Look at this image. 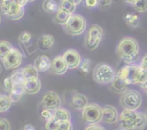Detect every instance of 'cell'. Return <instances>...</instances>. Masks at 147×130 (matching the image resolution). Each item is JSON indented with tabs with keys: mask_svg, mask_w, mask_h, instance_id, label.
<instances>
[{
	"mask_svg": "<svg viewBox=\"0 0 147 130\" xmlns=\"http://www.w3.org/2000/svg\"><path fill=\"white\" fill-rule=\"evenodd\" d=\"M116 76L121 79L128 86L138 84L142 86L147 83V72L140 65H126L118 71Z\"/></svg>",
	"mask_w": 147,
	"mask_h": 130,
	"instance_id": "6da1fadb",
	"label": "cell"
},
{
	"mask_svg": "<svg viewBox=\"0 0 147 130\" xmlns=\"http://www.w3.org/2000/svg\"><path fill=\"white\" fill-rule=\"evenodd\" d=\"M116 53L121 60L127 65L137 59L139 53V45L136 39L131 37H123L118 44Z\"/></svg>",
	"mask_w": 147,
	"mask_h": 130,
	"instance_id": "7a4b0ae2",
	"label": "cell"
},
{
	"mask_svg": "<svg viewBox=\"0 0 147 130\" xmlns=\"http://www.w3.org/2000/svg\"><path fill=\"white\" fill-rule=\"evenodd\" d=\"M116 76L114 70L106 63H98L93 69V79L99 84L106 85L111 83Z\"/></svg>",
	"mask_w": 147,
	"mask_h": 130,
	"instance_id": "3957f363",
	"label": "cell"
},
{
	"mask_svg": "<svg viewBox=\"0 0 147 130\" xmlns=\"http://www.w3.org/2000/svg\"><path fill=\"white\" fill-rule=\"evenodd\" d=\"M142 104V95L134 89H128L121 96L120 104L124 109L137 111L141 107Z\"/></svg>",
	"mask_w": 147,
	"mask_h": 130,
	"instance_id": "277c9868",
	"label": "cell"
},
{
	"mask_svg": "<svg viewBox=\"0 0 147 130\" xmlns=\"http://www.w3.org/2000/svg\"><path fill=\"white\" fill-rule=\"evenodd\" d=\"M64 26L69 35L72 36L80 35L86 30V20L82 15L73 14L70 16Z\"/></svg>",
	"mask_w": 147,
	"mask_h": 130,
	"instance_id": "5b68a950",
	"label": "cell"
},
{
	"mask_svg": "<svg viewBox=\"0 0 147 130\" xmlns=\"http://www.w3.org/2000/svg\"><path fill=\"white\" fill-rule=\"evenodd\" d=\"M102 117L103 109L97 104H88L82 112L83 119L90 125L98 124L102 121Z\"/></svg>",
	"mask_w": 147,
	"mask_h": 130,
	"instance_id": "8992f818",
	"label": "cell"
},
{
	"mask_svg": "<svg viewBox=\"0 0 147 130\" xmlns=\"http://www.w3.org/2000/svg\"><path fill=\"white\" fill-rule=\"evenodd\" d=\"M103 37L101 27L93 24L89 28L86 37V45L90 50H95L100 45Z\"/></svg>",
	"mask_w": 147,
	"mask_h": 130,
	"instance_id": "52a82bcc",
	"label": "cell"
},
{
	"mask_svg": "<svg viewBox=\"0 0 147 130\" xmlns=\"http://www.w3.org/2000/svg\"><path fill=\"white\" fill-rule=\"evenodd\" d=\"M1 12L11 20H19L24 14V7H21L13 0H9L4 4H0Z\"/></svg>",
	"mask_w": 147,
	"mask_h": 130,
	"instance_id": "ba28073f",
	"label": "cell"
},
{
	"mask_svg": "<svg viewBox=\"0 0 147 130\" xmlns=\"http://www.w3.org/2000/svg\"><path fill=\"white\" fill-rule=\"evenodd\" d=\"M121 127L127 130H135L138 122V112L124 109L119 116Z\"/></svg>",
	"mask_w": 147,
	"mask_h": 130,
	"instance_id": "9c48e42d",
	"label": "cell"
},
{
	"mask_svg": "<svg viewBox=\"0 0 147 130\" xmlns=\"http://www.w3.org/2000/svg\"><path fill=\"white\" fill-rule=\"evenodd\" d=\"M1 60L7 70L15 69L21 65L22 61V54L18 49L13 47L12 50Z\"/></svg>",
	"mask_w": 147,
	"mask_h": 130,
	"instance_id": "30bf717a",
	"label": "cell"
},
{
	"mask_svg": "<svg viewBox=\"0 0 147 130\" xmlns=\"http://www.w3.org/2000/svg\"><path fill=\"white\" fill-rule=\"evenodd\" d=\"M42 104L45 109H50L54 112L61 106V99L55 91H48L43 96Z\"/></svg>",
	"mask_w": 147,
	"mask_h": 130,
	"instance_id": "8fae6325",
	"label": "cell"
},
{
	"mask_svg": "<svg viewBox=\"0 0 147 130\" xmlns=\"http://www.w3.org/2000/svg\"><path fill=\"white\" fill-rule=\"evenodd\" d=\"M63 57L67 64L68 69H76L81 63V56L78 52L74 49H69L64 53Z\"/></svg>",
	"mask_w": 147,
	"mask_h": 130,
	"instance_id": "7c38bea8",
	"label": "cell"
},
{
	"mask_svg": "<svg viewBox=\"0 0 147 130\" xmlns=\"http://www.w3.org/2000/svg\"><path fill=\"white\" fill-rule=\"evenodd\" d=\"M119 119V112L114 106L111 105H106L103 108L102 121L107 124H115Z\"/></svg>",
	"mask_w": 147,
	"mask_h": 130,
	"instance_id": "4fadbf2b",
	"label": "cell"
},
{
	"mask_svg": "<svg viewBox=\"0 0 147 130\" xmlns=\"http://www.w3.org/2000/svg\"><path fill=\"white\" fill-rule=\"evenodd\" d=\"M51 70L55 74L59 76L65 74L67 71L68 68L63 56H57L52 60Z\"/></svg>",
	"mask_w": 147,
	"mask_h": 130,
	"instance_id": "5bb4252c",
	"label": "cell"
},
{
	"mask_svg": "<svg viewBox=\"0 0 147 130\" xmlns=\"http://www.w3.org/2000/svg\"><path fill=\"white\" fill-rule=\"evenodd\" d=\"M37 46L42 51H47L53 47L55 38L50 34H42L37 39Z\"/></svg>",
	"mask_w": 147,
	"mask_h": 130,
	"instance_id": "9a60e30c",
	"label": "cell"
},
{
	"mask_svg": "<svg viewBox=\"0 0 147 130\" xmlns=\"http://www.w3.org/2000/svg\"><path fill=\"white\" fill-rule=\"evenodd\" d=\"M52 62L50 58L45 55H42L36 58L33 66L37 68L38 72L43 73L51 68Z\"/></svg>",
	"mask_w": 147,
	"mask_h": 130,
	"instance_id": "2e32d148",
	"label": "cell"
},
{
	"mask_svg": "<svg viewBox=\"0 0 147 130\" xmlns=\"http://www.w3.org/2000/svg\"><path fill=\"white\" fill-rule=\"evenodd\" d=\"M24 87L26 93H28L30 95L36 94L41 89L42 83L39 78L29 79V80H26V81L24 82Z\"/></svg>",
	"mask_w": 147,
	"mask_h": 130,
	"instance_id": "e0dca14e",
	"label": "cell"
},
{
	"mask_svg": "<svg viewBox=\"0 0 147 130\" xmlns=\"http://www.w3.org/2000/svg\"><path fill=\"white\" fill-rule=\"evenodd\" d=\"M72 105L77 110H83L88 104L87 97L84 94L76 93L72 97Z\"/></svg>",
	"mask_w": 147,
	"mask_h": 130,
	"instance_id": "ac0fdd59",
	"label": "cell"
},
{
	"mask_svg": "<svg viewBox=\"0 0 147 130\" xmlns=\"http://www.w3.org/2000/svg\"><path fill=\"white\" fill-rule=\"evenodd\" d=\"M26 93L24 90V85L21 84H14L10 91L9 98L12 103H17L21 100L22 97Z\"/></svg>",
	"mask_w": 147,
	"mask_h": 130,
	"instance_id": "d6986e66",
	"label": "cell"
},
{
	"mask_svg": "<svg viewBox=\"0 0 147 130\" xmlns=\"http://www.w3.org/2000/svg\"><path fill=\"white\" fill-rule=\"evenodd\" d=\"M53 118L56 122H67V121H70L71 119V114L70 112L64 108H59L54 111L53 113Z\"/></svg>",
	"mask_w": 147,
	"mask_h": 130,
	"instance_id": "ffe728a7",
	"label": "cell"
},
{
	"mask_svg": "<svg viewBox=\"0 0 147 130\" xmlns=\"http://www.w3.org/2000/svg\"><path fill=\"white\" fill-rule=\"evenodd\" d=\"M111 87L113 91L119 94H122L126 90H128V85L117 76L111 83Z\"/></svg>",
	"mask_w": 147,
	"mask_h": 130,
	"instance_id": "44dd1931",
	"label": "cell"
},
{
	"mask_svg": "<svg viewBox=\"0 0 147 130\" xmlns=\"http://www.w3.org/2000/svg\"><path fill=\"white\" fill-rule=\"evenodd\" d=\"M124 21L131 28H137L140 24V19L137 14L134 13L128 12L123 17Z\"/></svg>",
	"mask_w": 147,
	"mask_h": 130,
	"instance_id": "7402d4cb",
	"label": "cell"
},
{
	"mask_svg": "<svg viewBox=\"0 0 147 130\" xmlns=\"http://www.w3.org/2000/svg\"><path fill=\"white\" fill-rule=\"evenodd\" d=\"M22 71L26 80L38 78L39 72L33 65H27L22 69Z\"/></svg>",
	"mask_w": 147,
	"mask_h": 130,
	"instance_id": "603a6c76",
	"label": "cell"
},
{
	"mask_svg": "<svg viewBox=\"0 0 147 130\" xmlns=\"http://www.w3.org/2000/svg\"><path fill=\"white\" fill-rule=\"evenodd\" d=\"M43 10L47 13L57 12L59 9L57 2L55 0H44L42 4Z\"/></svg>",
	"mask_w": 147,
	"mask_h": 130,
	"instance_id": "cb8c5ba5",
	"label": "cell"
},
{
	"mask_svg": "<svg viewBox=\"0 0 147 130\" xmlns=\"http://www.w3.org/2000/svg\"><path fill=\"white\" fill-rule=\"evenodd\" d=\"M11 99L9 96L0 93V113H4L8 111L11 106Z\"/></svg>",
	"mask_w": 147,
	"mask_h": 130,
	"instance_id": "d4e9b609",
	"label": "cell"
},
{
	"mask_svg": "<svg viewBox=\"0 0 147 130\" xmlns=\"http://www.w3.org/2000/svg\"><path fill=\"white\" fill-rule=\"evenodd\" d=\"M70 16H71V14H68L66 12L63 11V10L59 9L57 12H56L55 16V22L57 24L65 25L67 22V20H68V19L70 18Z\"/></svg>",
	"mask_w": 147,
	"mask_h": 130,
	"instance_id": "484cf974",
	"label": "cell"
},
{
	"mask_svg": "<svg viewBox=\"0 0 147 130\" xmlns=\"http://www.w3.org/2000/svg\"><path fill=\"white\" fill-rule=\"evenodd\" d=\"M76 7L77 6L73 4V3L70 2V1H65V0H62L59 9L63 10V11L66 12L67 13L72 15V14H74L75 11L76 9Z\"/></svg>",
	"mask_w": 147,
	"mask_h": 130,
	"instance_id": "4316f807",
	"label": "cell"
},
{
	"mask_svg": "<svg viewBox=\"0 0 147 130\" xmlns=\"http://www.w3.org/2000/svg\"><path fill=\"white\" fill-rule=\"evenodd\" d=\"M13 47L11 43L6 40H1L0 41V58H3L5 57L11 50Z\"/></svg>",
	"mask_w": 147,
	"mask_h": 130,
	"instance_id": "83f0119b",
	"label": "cell"
},
{
	"mask_svg": "<svg viewBox=\"0 0 147 130\" xmlns=\"http://www.w3.org/2000/svg\"><path fill=\"white\" fill-rule=\"evenodd\" d=\"M147 125V116L146 113L138 112V122L135 130H144Z\"/></svg>",
	"mask_w": 147,
	"mask_h": 130,
	"instance_id": "f1b7e54d",
	"label": "cell"
},
{
	"mask_svg": "<svg viewBox=\"0 0 147 130\" xmlns=\"http://www.w3.org/2000/svg\"><path fill=\"white\" fill-rule=\"evenodd\" d=\"M11 81L13 82V85L14 84H21L24 85V82L26 81V79L23 75L22 71L21 70H19L17 71L14 72L11 76Z\"/></svg>",
	"mask_w": 147,
	"mask_h": 130,
	"instance_id": "f546056e",
	"label": "cell"
},
{
	"mask_svg": "<svg viewBox=\"0 0 147 130\" xmlns=\"http://www.w3.org/2000/svg\"><path fill=\"white\" fill-rule=\"evenodd\" d=\"M90 66H91V61L89 58H85L80 63L79 68L80 72L85 75H87L89 73L90 70Z\"/></svg>",
	"mask_w": 147,
	"mask_h": 130,
	"instance_id": "4dcf8cb0",
	"label": "cell"
},
{
	"mask_svg": "<svg viewBox=\"0 0 147 130\" xmlns=\"http://www.w3.org/2000/svg\"><path fill=\"white\" fill-rule=\"evenodd\" d=\"M133 7L138 12H147V0H139Z\"/></svg>",
	"mask_w": 147,
	"mask_h": 130,
	"instance_id": "1f68e13d",
	"label": "cell"
},
{
	"mask_svg": "<svg viewBox=\"0 0 147 130\" xmlns=\"http://www.w3.org/2000/svg\"><path fill=\"white\" fill-rule=\"evenodd\" d=\"M32 34L30 32L24 31L22 32L18 37V40L20 43L22 44H27L31 40Z\"/></svg>",
	"mask_w": 147,
	"mask_h": 130,
	"instance_id": "d6a6232c",
	"label": "cell"
},
{
	"mask_svg": "<svg viewBox=\"0 0 147 130\" xmlns=\"http://www.w3.org/2000/svg\"><path fill=\"white\" fill-rule=\"evenodd\" d=\"M57 126H58V122H56L55 119L53 117L48 121L46 122L45 124V129L46 130H57Z\"/></svg>",
	"mask_w": 147,
	"mask_h": 130,
	"instance_id": "836d02e7",
	"label": "cell"
},
{
	"mask_svg": "<svg viewBox=\"0 0 147 130\" xmlns=\"http://www.w3.org/2000/svg\"><path fill=\"white\" fill-rule=\"evenodd\" d=\"M2 87L7 91H11V89L13 87V82L11 81V76L4 79V81L2 82Z\"/></svg>",
	"mask_w": 147,
	"mask_h": 130,
	"instance_id": "e575fe53",
	"label": "cell"
},
{
	"mask_svg": "<svg viewBox=\"0 0 147 130\" xmlns=\"http://www.w3.org/2000/svg\"><path fill=\"white\" fill-rule=\"evenodd\" d=\"M57 130H73V125L70 121L59 122Z\"/></svg>",
	"mask_w": 147,
	"mask_h": 130,
	"instance_id": "d590c367",
	"label": "cell"
},
{
	"mask_svg": "<svg viewBox=\"0 0 147 130\" xmlns=\"http://www.w3.org/2000/svg\"><path fill=\"white\" fill-rule=\"evenodd\" d=\"M11 126L7 119L4 118H0V130H10Z\"/></svg>",
	"mask_w": 147,
	"mask_h": 130,
	"instance_id": "8d00e7d4",
	"label": "cell"
},
{
	"mask_svg": "<svg viewBox=\"0 0 147 130\" xmlns=\"http://www.w3.org/2000/svg\"><path fill=\"white\" fill-rule=\"evenodd\" d=\"M53 113H54V112H53V111L50 110V109H45L41 112V116L46 121H48L49 119H50L53 116Z\"/></svg>",
	"mask_w": 147,
	"mask_h": 130,
	"instance_id": "74e56055",
	"label": "cell"
},
{
	"mask_svg": "<svg viewBox=\"0 0 147 130\" xmlns=\"http://www.w3.org/2000/svg\"><path fill=\"white\" fill-rule=\"evenodd\" d=\"M85 2H86V7L90 9L93 8V7L98 5V0H85Z\"/></svg>",
	"mask_w": 147,
	"mask_h": 130,
	"instance_id": "f35d334b",
	"label": "cell"
},
{
	"mask_svg": "<svg viewBox=\"0 0 147 130\" xmlns=\"http://www.w3.org/2000/svg\"><path fill=\"white\" fill-rule=\"evenodd\" d=\"M85 130H106L104 128L100 125H98V124H93V125H90L86 128Z\"/></svg>",
	"mask_w": 147,
	"mask_h": 130,
	"instance_id": "ab89813d",
	"label": "cell"
},
{
	"mask_svg": "<svg viewBox=\"0 0 147 130\" xmlns=\"http://www.w3.org/2000/svg\"><path fill=\"white\" fill-rule=\"evenodd\" d=\"M140 66L145 71L147 72V54L145 55L143 57V58L142 59Z\"/></svg>",
	"mask_w": 147,
	"mask_h": 130,
	"instance_id": "60d3db41",
	"label": "cell"
},
{
	"mask_svg": "<svg viewBox=\"0 0 147 130\" xmlns=\"http://www.w3.org/2000/svg\"><path fill=\"white\" fill-rule=\"evenodd\" d=\"M98 5H100V7H104L111 5L112 0H98Z\"/></svg>",
	"mask_w": 147,
	"mask_h": 130,
	"instance_id": "b9f144b4",
	"label": "cell"
},
{
	"mask_svg": "<svg viewBox=\"0 0 147 130\" xmlns=\"http://www.w3.org/2000/svg\"><path fill=\"white\" fill-rule=\"evenodd\" d=\"M13 1L21 7H24L28 3V0H13Z\"/></svg>",
	"mask_w": 147,
	"mask_h": 130,
	"instance_id": "7bdbcfd3",
	"label": "cell"
},
{
	"mask_svg": "<svg viewBox=\"0 0 147 130\" xmlns=\"http://www.w3.org/2000/svg\"><path fill=\"white\" fill-rule=\"evenodd\" d=\"M22 130H35V128L32 125H30V124H27V125H24L23 127V128Z\"/></svg>",
	"mask_w": 147,
	"mask_h": 130,
	"instance_id": "ee69618b",
	"label": "cell"
},
{
	"mask_svg": "<svg viewBox=\"0 0 147 130\" xmlns=\"http://www.w3.org/2000/svg\"><path fill=\"white\" fill-rule=\"evenodd\" d=\"M65 1H70V2L73 3V4H75V5L78 6V4H80V3L83 1V0H65Z\"/></svg>",
	"mask_w": 147,
	"mask_h": 130,
	"instance_id": "f6af8a7d",
	"label": "cell"
},
{
	"mask_svg": "<svg viewBox=\"0 0 147 130\" xmlns=\"http://www.w3.org/2000/svg\"><path fill=\"white\" fill-rule=\"evenodd\" d=\"M138 1H139V0H124L125 2L127 3V4H131V5H132V6L134 5V4H136Z\"/></svg>",
	"mask_w": 147,
	"mask_h": 130,
	"instance_id": "bcb514c9",
	"label": "cell"
},
{
	"mask_svg": "<svg viewBox=\"0 0 147 130\" xmlns=\"http://www.w3.org/2000/svg\"><path fill=\"white\" fill-rule=\"evenodd\" d=\"M141 87L142 88V89H144V91L145 92H146V93L147 94V83H145L144 85H143V86H142Z\"/></svg>",
	"mask_w": 147,
	"mask_h": 130,
	"instance_id": "7dc6e473",
	"label": "cell"
},
{
	"mask_svg": "<svg viewBox=\"0 0 147 130\" xmlns=\"http://www.w3.org/2000/svg\"><path fill=\"white\" fill-rule=\"evenodd\" d=\"M9 1V0H0V4H4V3L7 2V1Z\"/></svg>",
	"mask_w": 147,
	"mask_h": 130,
	"instance_id": "c3c4849f",
	"label": "cell"
},
{
	"mask_svg": "<svg viewBox=\"0 0 147 130\" xmlns=\"http://www.w3.org/2000/svg\"><path fill=\"white\" fill-rule=\"evenodd\" d=\"M116 130H127V129H125L124 128H123V127H120L118 128V129H116Z\"/></svg>",
	"mask_w": 147,
	"mask_h": 130,
	"instance_id": "681fc988",
	"label": "cell"
},
{
	"mask_svg": "<svg viewBox=\"0 0 147 130\" xmlns=\"http://www.w3.org/2000/svg\"><path fill=\"white\" fill-rule=\"evenodd\" d=\"M1 73V63H0V73Z\"/></svg>",
	"mask_w": 147,
	"mask_h": 130,
	"instance_id": "f907efd6",
	"label": "cell"
},
{
	"mask_svg": "<svg viewBox=\"0 0 147 130\" xmlns=\"http://www.w3.org/2000/svg\"><path fill=\"white\" fill-rule=\"evenodd\" d=\"M34 1H35V0H28V2H32Z\"/></svg>",
	"mask_w": 147,
	"mask_h": 130,
	"instance_id": "816d5d0a",
	"label": "cell"
},
{
	"mask_svg": "<svg viewBox=\"0 0 147 130\" xmlns=\"http://www.w3.org/2000/svg\"><path fill=\"white\" fill-rule=\"evenodd\" d=\"M1 15H0V24H1Z\"/></svg>",
	"mask_w": 147,
	"mask_h": 130,
	"instance_id": "f5cc1de1",
	"label": "cell"
},
{
	"mask_svg": "<svg viewBox=\"0 0 147 130\" xmlns=\"http://www.w3.org/2000/svg\"><path fill=\"white\" fill-rule=\"evenodd\" d=\"M146 116H147V108H146Z\"/></svg>",
	"mask_w": 147,
	"mask_h": 130,
	"instance_id": "db71d44e",
	"label": "cell"
}]
</instances>
